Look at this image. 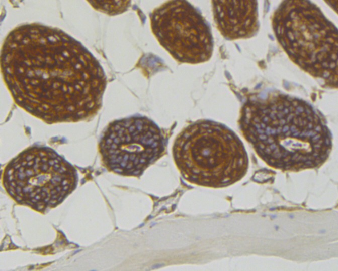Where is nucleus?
<instances>
[{"label":"nucleus","instance_id":"obj_1","mask_svg":"<svg viewBox=\"0 0 338 271\" xmlns=\"http://www.w3.org/2000/svg\"><path fill=\"white\" fill-rule=\"evenodd\" d=\"M2 74L15 103L48 124L91 119L107 84L99 61L80 42L56 28L19 26L4 41Z\"/></svg>","mask_w":338,"mask_h":271},{"label":"nucleus","instance_id":"obj_2","mask_svg":"<svg viewBox=\"0 0 338 271\" xmlns=\"http://www.w3.org/2000/svg\"><path fill=\"white\" fill-rule=\"evenodd\" d=\"M239 125L258 155L277 168L316 167L332 148L330 131L318 112L305 101L284 94L248 100Z\"/></svg>","mask_w":338,"mask_h":271},{"label":"nucleus","instance_id":"obj_8","mask_svg":"<svg viewBox=\"0 0 338 271\" xmlns=\"http://www.w3.org/2000/svg\"><path fill=\"white\" fill-rule=\"evenodd\" d=\"M256 1H213L214 20L221 34L228 39L253 36L259 28Z\"/></svg>","mask_w":338,"mask_h":271},{"label":"nucleus","instance_id":"obj_3","mask_svg":"<svg viewBox=\"0 0 338 271\" xmlns=\"http://www.w3.org/2000/svg\"><path fill=\"white\" fill-rule=\"evenodd\" d=\"M182 176L204 187L229 185L245 174L248 158L242 142L230 129L212 121H199L185 128L173 147Z\"/></svg>","mask_w":338,"mask_h":271},{"label":"nucleus","instance_id":"obj_4","mask_svg":"<svg viewBox=\"0 0 338 271\" xmlns=\"http://www.w3.org/2000/svg\"><path fill=\"white\" fill-rule=\"evenodd\" d=\"M273 25L292 60L336 86L337 30L316 6L308 1H285L275 14Z\"/></svg>","mask_w":338,"mask_h":271},{"label":"nucleus","instance_id":"obj_7","mask_svg":"<svg viewBox=\"0 0 338 271\" xmlns=\"http://www.w3.org/2000/svg\"><path fill=\"white\" fill-rule=\"evenodd\" d=\"M152 32L159 44L180 63L198 64L211 58L213 41L209 26L186 1H169L150 15Z\"/></svg>","mask_w":338,"mask_h":271},{"label":"nucleus","instance_id":"obj_5","mask_svg":"<svg viewBox=\"0 0 338 271\" xmlns=\"http://www.w3.org/2000/svg\"><path fill=\"white\" fill-rule=\"evenodd\" d=\"M4 187L17 203L38 212L60 204L75 188L76 169L49 147H29L5 167Z\"/></svg>","mask_w":338,"mask_h":271},{"label":"nucleus","instance_id":"obj_6","mask_svg":"<svg viewBox=\"0 0 338 271\" xmlns=\"http://www.w3.org/2000/svg\"><path fill=\"white\" fill-rule=\"evenodd\" d=\"M99 148L110 170L136 176L161 156L164 144L155 123L146 117L134 116L110 123L101 138Z\"/></svg>","mask_w":338,"mask_h":271}]
</instances>
